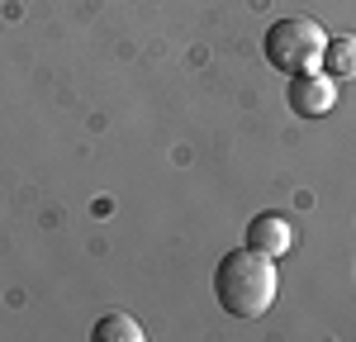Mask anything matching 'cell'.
<instances>
[{"mask_svg": "<svg viewBox=\"0 0 356 342\" xmlns=\"http://www.w3.org/2000/svg\"><path fill=\"white\" fill-rule=\"evenodd\" d=\"M275 261L261 256L257 247H238V252L219 256L214 266V295H219V309L233 318H261L275 304Z\"/></svg>", "mask_w": 356, "mask_h": 342, "instance_id": "obj_1", "label": "cell"}, {"mask_svg": "<svg viewBox=\"0 0 356 342\" xmlns=\"http://www.w3.org/2000/svg\"><path fill=\"white\" fill-rule=\"evenodd\" d=\"M323 48H328V33L314 24V19H304V15L275 19V24L266 28V43H261L266 62H271L275 72H285V76L318 72V62H323Z\"/></svg>", "mask_w": 356, "mask_h": 342, "instance_id": "obj_2", "label": "cell"}, {"mask_svg": "<svg viewBox=\"0 0 356 342\" xmlns=\"http://www.w3.org/2000/svg\"><path fill=\"white\" fill-rule=\"evenodd\" d=\"M95 342H143V323L129 318V314H105L95 328H90Z\"/></svg>", "mask_w": 356, "mask_h": 342, "instance_id": "obj_6", "label": "cell"}, {"mask_svg": "<svg viewBox=\"0 0 356 342\" xmlns=\"http://www.w3.org/2000/svg\"><path fill=\"white\" fill-rule=\"evenodd\" d=\"M285 100H290V110L304 114V119H323V114H332V105H337V81H332L328 72H300V76H290Z\"/></svg>", "mask_w": 356, "mask_h": 342, "instance_id": "obj_3", "label": "cell"}, {"mask_svg": "<svg viewBox=\"0 0 356 342\" xmlns=\"http://www.w3.org/2000/svg\"><path fill=\"white\" fill-rule=\"evenodd\" d=\"M318 72H328L332 81H352V76H356V38H352V33H337V38H328Z\"/></svg>", "mask_w": 356, "mask_h": 342, "instance_id": "obj_5", "label": "cell"}, {"mask_svg": "<svg viewBox=\"0 0 356 342\" xmlns=\"http://www.w3.org/2000/svg\"><path fill=\"white\" fill-rule=\"evenodd\" d=\"M247 247H257L261 256L280 261V256H290V247H295V224L285 214H257L247 224Z\"/></svg>", "mask_w": 356, "mask_h": 342, "instance_id": "obj_4", "label": "cell"}]
</instances>
